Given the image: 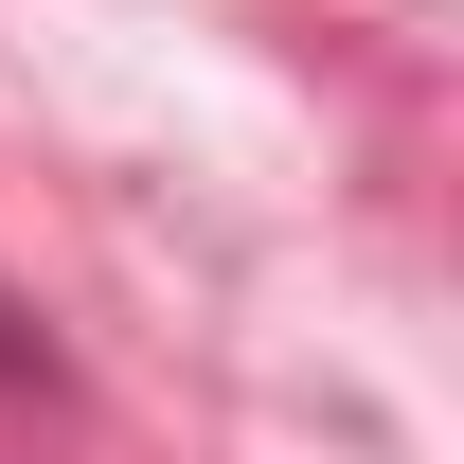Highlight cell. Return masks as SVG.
<instances>
[{
  "label": "cell",
  "mask_w": 464,
  "mask_h": 464,
  "mask_svg": "<svg viewBox=\"0 0 464 464\" xmlns=\"http://www.w3.org/2000/svg\"><path fill=\"white\" fill-rule=\"evenodd\" d=\"M0 393H54V340H36V304L0 286Z\"/></svg>",
  "instance_id": "cell-1"
}]
</instances>
